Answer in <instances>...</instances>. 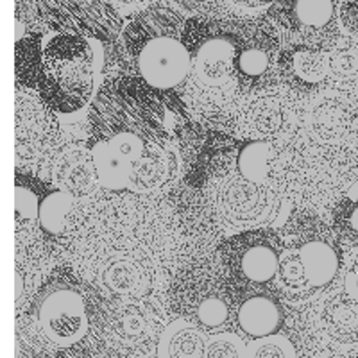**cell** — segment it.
<instances>
[{
	"label": "cell",
	"instance_id": "cell-13",
	"mask_svg": "<svg viewBox=\"0 0 358 358\" xmlns=\"http://www.w3.org/2000/svg\"><path fill=\"white\" fill-rule=\"evenodd\" d=\"M338 0H274L268 18L283 45H301L328 52L338 41Z\"/></svg>",
	"mask_w": 358,
	"mask_h": 358
},
{
	"label": "cell",
	"instance_id": "cell-21",
	"mask_svg": "<svg viewBox=\"0 0 358 358\" xmlns=\"http://www.w3.org/2000/svg\"><path fill=\"white\" fill-rule=\"evenodd\" d=\"M235 319L242 334L258 341L276 335L285 322V313L276 294L257 290L245 294L244 299L238 303Z\"/></svg>",
	"mask_w": 358,
	"mask_h": 358
},
{
	"label": "cell",
	"instance_id": "cell-16",
	"mask_svg": "<svg viewBox=\"0 0 358 358\" xmlns=\"http://www.w3.org/2000/svg\"><path fill=\"white\" fill-rule=\"evenodd\" d=\"M310 328L322 342L338 350L358 346V301L346 290H328L306 306Z\"/></svg>",
	"mask_w": 358,
	"mask_h": 358
},
{
	"label": "cell",
	"instance_id": "cell-6",
	"mask_svg": "<svg viewBox=\"0 0 358 358\" xmlns=\"http://www.w3.org/2000/svg\"><path fill=\"white\" fill-rule=\"evenodd\" d=\"M158 92L138 79L117 78L102 85L88 110L94 142L117 134H136L147 142H169L174 131V111Z\"/></svg>",
	"mask_w": 358,
	"mask_h": 358
},
{
	"label": "cell",
	"instance_id": "cell-30",
	"mask_svg": "<svg viewBox=\"0 0 358 358\" xmlns=\"http://www.w3.org/2000/svg\"><path fill=\"white\" fill-rule=\"evenodd\" d=\"M271 143L268 142H249L242 147L236 156L235 169L245 178L258 181V183H268L267 176V159Z\"/></svg>",
	"mask_w": 358,
	"mask_h": 358
},
{
	"label": "cell",
	"instance_id": "cell-25",
	"mask_svg": "<svg viewBox=\"0 0 358 358\" xmlns=\"http://www.w3.org/2000/svg\"><path fill=\"white\" fill-rule=\"evenodd\" d=\"M78 204L79 199L66 192L57 190V188L47 190L41 199L40 215H38V231L43 235L45 241H69L70 215Z\"/></svg>",
	"mask_w": 358,
	"mask_h": 358
},
{
	"label": "cell",
	"instance_id": "cell-15",
	"mask_svg": "<svg viewBox=\"0 0 358 358\" xmlns=\"http://www.w3.org/2000/svg\"><path fill=\"white\" fill-rule=\"evenodd\" d=\"M231 115L236 134L249 142L274 143L299 127L296 97L280 88L242 99Z\"/></svg>",
	"mask_w": 358,
	"mask_h": 358
},
{
	"label": "cell",
	"instance_id": "cell-1",
	"mask_svg": "<svg viewBox=\"0 0 358 358\" xmlns=\"http://www.w3.org/2000/svg\"><path fill=\"white\" fill-rule=\"evenodd\" d=\"M66 244L76 273L122 303L145 301L162 290L181 248L171 208L140 194L78 204Z\"/></svg>",
	"mask_w": 358,
	"mask_h": 358
},
{
	"label": "cell",
	"instance_id": "cell-17",
	"mask_svg": "<svg viewBox=\"0 0 358 358\" xmlns=\"http://www.w3.org/2000/svg\"><path fill=\"white\" fill-rule=\"evenodd\" d=\"M15 138H17V158L20 162H33L49 151L56 142L59 127L54 122V115L41 104L38 97L17 94L15 111Z\"/></svg>",
	"mask_w": 358,
	"mask_h": 358
},
{
	"label": "cell",
	"instance_id": "cell-23",
	"mask_svg": "<svg viewBox=\"0 0 358 358\" xmlns=\"http://www.w3.org/2000/svg\"><path fill=\"white\" fill-rule=\"evenodd\" d=\"M206 334L188 319H174L165 326L158 341V358H204L208 348Z\"/></svg>",
	"mask_w": 358,
	"mask_h": 358
},
{
	"label": "cell",
	"instance_id": "cell-10",
	"mask_svg": "<svg viewBox=\"0 0 358 358\" xmlns=\"http://www.w3.org/2000/svg\"><path fill=\"white\" fill-rule=\"evenodd\" d=\"M285 242L271 228L233 233L220 248L224 274L244 294L273 287Z\"/></svg>",
	"mask_w": 358,
	"mask_h": 358
},
{
	"label": "cell",
	"instance_id": "cell-38",
	"mask_svg": "<svg viewBox=\"0 0 358 358\" xmlns=\"http://www.w3.org/2000/svg\"><path fill=\"white\" fill-rule=\"evenodd\" d=\"M110 358H134V357H131V355H113V357Z\"/></svg>",
	"mask_w": 358,
	"mask_h": 358
},
{
	"label": "cell",
	"instance_id": "cell-37",
	"mask_svg": "<svg viewBox=\"0 0 358 358\" xmlns=\"http://www.w3.org/2000/svg\"><path fill=\"white\" fill-rule=\"evenodd\" d=\"M113 2L124 6V8H133V6L143 4V2H147V0H113Z\"/></svg>",
	"mask_w": 358,
	"mask_h": 358
},
{
	"label": "cell",
	"instance_id": "cell-18",
	"mask_svg": "<svg viewBox=\"0 0 358 358\" xmlns=\"http://www.w3.org/2000/svg\"><path fill=\"white\" fill-rule=\"evenodd\" d=\"M278 73L280 85L294 97L319 95L326 86H330L326 52L301 45H283Z\"/></svg>",
	"mask_w": 358,
	"mask_h": 358
},
{
	"label": "cell",
	"instance_id": "cell-35",
	"mask_svg": "<svg viewBox=\"0 0 358 358\" xmlns=\"http://www.w3.org/2000/svg\"><path fill=\"white\" fill-rule=\"evenodd\" d=\"M344 290L358 301V248L350 255L344 265Z\"/></svg>",
	"mask_w": 358,
	"mask_h": 358
},
{
	"label": "cell",
	"instance_id": "cell-29",
	"mask_svg": "<svg viewBox=\"0 0 358 358\" xmlns=\"http://www.w3.org/2000/svg\"><path fill=\"white\" fill-rule=\"evenodd\" d=\"M90 151H92L95 174H97L101 188L115 192V194L129 190L133 163L115 152L110 143L102 142V140L94 142Z\"/></svg>",
	"mask_w": 358,
	"mask_h": 358
},
{
	"label": "cell",
	"instance_id": "cell-2",
	"mask_svg": "<svg viewBox=\"0 0 358 358\" xmlns=\"http://www.w3.org/2000/svg\"><path fill=\"white\" fill-rule=\"evenodd\" d=\"M15 69L18 83L54 117L73 120L101 90L102 43L57 31L25 36L17 43Z\"/></svg>",
	"mask_w": 358,
	"mask_h": 358
},
{
	"label": "cell",
	"instance_id": "cell-28",
	"mask_svg": "<svg viewBox=\"0 0 358 358\" xmlns=\"http://www.w3.org/2000/svg\"><path fill=\"white\" fill-rule=\"evenodd\" d=\"M273 287L278 297L292 303V305H303L315 297L301 260L297 257V252L289 248H285L283 251Z\"/></svg>",
	"mask_w": 358,
	"mask_h": 358
},
{
	"label": "cell",
	"instance_id": "cell-19",
	"mask_svg": "<svg viewBox=\"0 0 358 358\" xmlns=\"http://www.w3.org/2000/svg\"><path fill=\"white\" fill-rule=\"evenodd\" d=\"M181 171V156L172 140L149 143L142 158L133 163L131 174V194L149 196L165 190L176 181Z\"/></svg>",
	"mask_w": 358,
	"mask_h": 358
},
{
	"label": "cell",
	"instance_id": "cell-33",
	"mask_svg": "<svg viewBox=\"0 0 358 358\" xmlns=\"http://www.w3.org/2000/svg\"><path fill=\"white\" fill-rule=\"evenodd\" d=\"M204 358H248V346L231 331H220L208 338Z\"/></svg>",
	"mask_w": 358,
	"mask_h": 358
},
{
	"label": "cell",
	"instance_id": "cell-14",
	"mask_svg": "<svg viewBox=\"0 0 358 358\" xmlns=\"http://www.w3.org/2000/svg\"><path fill=\"white\" fill-rule=\"evenodd\" d=\"M36 9L50 31L79 34L95 41H113L122 34V18L111 0H36Z\"/></svg>",
	"mask_w": 358,
	"mask_h": 358
},
{
	"label": "cell",
	"instance_id": "cell-39",
	"mask_svg": "<svg viewBox=\"0 0 358 358\" xmlns=\"http://www.w3.org/2000/svg\"><path fill=\"white\" fill-rule=\"evenodd\" d=\"M194 2H204V0H194Z\"/></svg>",
	"mask_w": 358,
	"mask_h": 358
},
{
	"label": "cell",
	"instance_id": "cell-20",
	"mask_svg": "<svg viewBox=\"0 0 358 358\" xmlns=\"http://www.w3.org/2000/svg\"><path fill=\"white\" fill-rule=\"evenodd\" d=\"M319 136L344 143L358 155V94L335 99H322L310 120Z\"/></svg>",
	"mask_w": 358,
	"mask_h": 358
},
{
	"label": "cell",
	"instance_id": "cell-3",
	"mask_svg": "<svg viewBox=\"0 0 358 358\" xmlns=\"http://www.w3.org/2000/svg\"><path fill=\"white\" fill-rule=\"evenodd\" d=\"M358 155L344 143L319 136L310 126L297 127L271 143L268 185L303 212L335 206L357 181Z\"/></svg>",
	"mask_w": 358,
	"mask_h": 358
},
{
	"label": "cell",
	"instance_id": "cell-24",
	"mask_svg": "<svg viewBox=\"0 0 358 358\" xmlns=\"http://www.w3.org/2000/svg\"><path fill=\"white\" fill-rule=\"evenodd\" d=\"M49 185L43 183L36 176L24 174L17 171L15 176V222H17V241L24 235H31L38 229V215L43 196L49 190Z\"/></svg>",
	"mask_w": 358,
	"mask_h": 358
},
{
	"label": "cell",
	"instance_id": "cell-34",
	"mask_svg": "<svg viewBox=\"0 0 358 358\" xmlns=\"http://www.w3.org/2000/svg\"><path fill=\"white\" fill-rule=\"evenodd\" d=\"M338 22L348 36L358 40V0H341Z\"/></svg>",
	"mask_w": 358,
	"mask_h": 358
},
{
	"label": "cell",
	"instance_id": "cell-31",
	"mask_svg": "<svg viewBox=\"0 0 358 358\" xmlns=\"http://www.w3.org/2000/svg\"><path fill=\"white\" fill-rule=\"evenodd\" d=\"M334 229L351 241H358V178L334 206Z\"/></svg>",
	"mask_w": 358,
	"mask_h": 358
},
{
	"label": "cell",
	"instance_id": "cell-12",
	"mask_svg": "<svg viewBox=\"0 0 358 358\" xmlns=\"http://www.w3.org/2000/svg\"><path fill=\"white\" fill-rule=\"evenodd\" d=\"M281 34L271 20H236L235 66L242 99L280 86Z\"/></svg>",
	"mask_w": 358,
	"mask_h": 358
},
{
	"label": "cell",
	"instance_id": "cell-5",
	"mask_svg": "<svg viewBox=\"0 0 358 358\" xmlns=\"http://www.w3.org/2000/svg\"><path fill=\"white\" fill-rule=\"evenodd\" d=\"M192 69L185 99L204 113L235 110L242 101L236 78V20L188 18Z\"/></svg>",
	"mask_w": 358,
	"mask_h": 358
},
{
	"label": "cell",
	"instance_id": "cell-11",
	"mask_svg": "<svg viewBox=\"0 0 358 358\" xmlns=\"http://www.w3.org/2000/svg\"><path fill=\"white\" fill-rule=\"evenodd\" d=\"M283 242L297 252L315 297L334 289L344 271V255L334 228L303 212L289 222Z\"/></svg>",
	"mask_w": 358,
	"mask_h": 358
},
{
	"label": "cell",
	"instance_id": "cell-32",
	"mask_svg": "<svg viewBox=\"0 0 358 358\" xmlns=\"http://www.w3.org/2000/svg\"><path fill=\"white\" fill-rule=\"evenodd\" d=\"M248 358H296V350L289 338L276 334L252 341L248 346Z\"/></svg>",
	"mask_w": 358,
	"mask_h": 358
},
{
	"label": "cell",
	"instance_id": "cell-22",
	"mask_svg": "<svg viewBox=\"0 0 358 358\" xmlns=\"http://www.w3.org/2000/svg\"><path fill=\"white\" fill-rule=\"evenodd\" d=\"M52 185L76 199L92 196L101 187L95 174L92 151L85 147H69L57 155L52 165Z\"/></svg>",
	"mask_w": 358,
	"mask_h": 358
},
{
	"label": "cell",
	"instance_id": "cell-9",
	"mask_svg": "<svg viewBox=\"0 0 358 358\" xmlns=\"http://www.w3.org/2000/svg\"><path fill=\"white\" fill-rule=\"evenodd\" d=\"M174 308L203 331L222 330L233 315V287L213 265L181 268L171 287Z\"/></svg>",
	"mask_w": 358,
	"mask_h": 358
},
{
	"label": "cell",
	"instance_id": "cell-7",
	"mask_svg": "<svg viewBox=\"0 0 358 358\" xmlns=\"http://www.w3.org/2000/svg\"><path fill=\"white\" fill-rule=\"evenodd\" d=\"M90 285L81 276L57 271L47 278L29 305V317L47 344L66 350L88 335L92 324Z\"/></svg>",
	"mask_w": 358,
	"mask_h": 358
},
{
	"label": "cell",
	"instance_id": "cell-26",
	"mask_svg": "<svg viewBox=\"0 0 358 358\" xmlns=\"http://www.w3.org/2000/svg\"><path fill=\"white\" fill-rule=\"evenodd\" d=\"M152 303L136 301L122 303V306L110 319L111 330L122 342L138 344L145 341L155 330L156 321L159 319L158 310L152 308Z\"/></svg>",
	"mask_w": 358,
	"mask_h": 358
},
{
	"label": "cell",
	"instance_id": "cell-27",
	"mask_svg": "<svg viewBox=\"0 0 358 358\" xmlns=\"http://www.w3.org/2000/svg\"><path fill=\"white\" fill-rule=\"evenodd\" d=\"M328 81L337 94H358V40L344 38L326 52Z\"/></svg>",
	"mask_w": 358,
	"mask_h": 358
},
{
	"label": "cell",
	"instance_id": "cell-36",
	"mask_svg": "<svg viewBox=\"0 0 358 358\" xmlns=\"http://www.w3.org/2000/svg\"><path fill=\"white\" fill-rule=\"evenodd\" d=\"M233 4L238 6L242 9H260V8H267V6H273L274 0H231Z\"/></svg>",
	"mask_w": 358,
	"mask_h": 358
},
{
	"label": "cell",
	"instance_id": "cell-4",
	"mask_svg": "<svg viewBox=\"0 0 358 358\" xmlns=\"http://www.w3.org/2000/svg\"><path fill=\"white\" fill-rule=\"evenodd\" d=\"M187 22L181 13L165 6L138 13L118 38L131 78L163 95L183 90L192 69Z\"/></svg>",
	"mask_w": 358,
	"mask_h": 358
},
{
	"label": "cell",
	"instance_id": "cell-8",
	"mask_svg": "<svg viewBox=\"0 0 358 358\" xmlns=\"http://www.w3.org/2000/svg\"><path fill=\"white\" fill-rule=\"evenodd\" d=\"M208 199L220 226L231 233L280 226L290 208L271 185L252 181L235 167L213 176Z\"/></svg>",
	"mask_w": 358,
	"mask_h": 358
}]
</instances>
